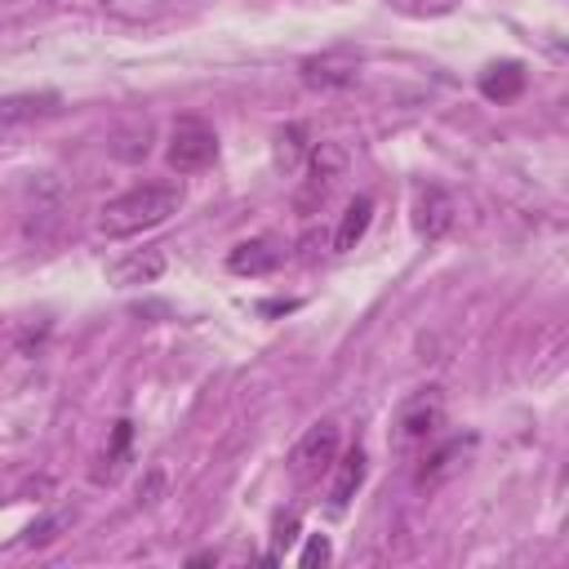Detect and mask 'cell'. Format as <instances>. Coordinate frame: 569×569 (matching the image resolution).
Wrapping results in <instances>:
<instances>
[{
	"instance_id": "cell-1",
	"label": "cell",
	"mask_w": 569,
	"mask_h": 569,
	"mask_svg": "<svg viewBox=\"0 0 569 569\" xmlns=\"http://www.w3.org/2000/svg\"><path fill=\"white\" fill-rule=\"evenodd\" d=\"M182 204V187L178 182H138L120 196H111L102 209H98V236L107 240H129V236H142L160 222H169Z\"/></svg>"
},
{
	"instance_id": "cell-2",
	"label": "cell",
	"mask_w": 569,
	"mask_h": 569,
	"mask_svg": "<svg viewBox=\"0 0 569 569\" xmlns=\"http://www.w3.org/2000/svg\"><path fill=\"white\" fill-rule=\"evenodd\" d=\"M440 427H445V400H440L436 387H427V391H418V396H409L400 405V413L391 422V445L400 453L405 449H422V445H431L440 436Z\"/></svg>"
},
{
	"instance_id": "cell-3",
	"label": "cell",
	"mask_w": 569,
	"mask_h": 569,
	"mask_svg": "<svg viewBox=\"0 0 569 569\" xmlns=\"http://www.w3.org/2000/svg\"><path fill=\"white\" fill-rule=\"evenodd\" d=\"M164 156H169V169H178V173H200V169H209V164L218 160V133H213L204 120H196V116H178L173 129H169Z\"/></svg>"
},
{
	"instance_id": "cell-4",
	"label": "cell",
	"mask_w": 569,
	"mask_h": 569,
	"mask_svg": "<svg viewBox=\"0 0 569 569\" xmlns=\"http://www.w3.org/2000/svg\"><path fill=\"white\" fill-rule=\"evenodd\" d=\"M338 462V422H316L298 436V445L289 449V476L293 485H316L325 471H333Z\"/></svg>"
},
{
	"instance_id": "cell-5",
	"label": "cell",
	"mask_w": 569,
	"mask_h": 569,
	"mask_svg": "<svg viewBox=\"0 0 569 569\" xmlns=\"http://www.w3.org/2000/svg\"><path fill=\"white\" fill-rule=\"evenodd\" d=\"M342 169H347V156H342V147H333V142H320V147H311V160H307V178H302V187H298V196H293L298 213H311V209H320V204L329 200L333 182L342 178Z\"/></svg>"
},
{
	"instance_id": "cell-6",
	"label": "cell",
	"mask_w": 569,
	"mask_h": 569,
	"mask_svg": "<svg viewBox=\"0 0 569 569\" xmlns=\"http://www.w3.org/2000/svg\"><path fill=\"white\" fill-rule=\"evenodd\" d=\"M164 267H169L164 249H160V244H147V249H129L124 258H116V262L107 267V280H111V284H120V289L156 284V280L164 276Z\"/></svg>"
},
{
	"instance_id": "cell-7",
	"label": "cell",
	"mask_w": 569,
	"mask_h": 569,
	"mask_svg": "<svg viewBox=\"0 0 569 569\" xmlns=\"http://www.w3.org/2000/svg\"><path fill=\"white\" fill-rule=\"evenodd\" d=\"M453 227V200L445 187H418L413 196V231L422 240H440Z\"/></svg>"
},
{
	"instance_id": "cell-8",
	"label": "cell",
	"mask_w": 569,
	"mask_h": 569,
	"mask_svg": "<svg viewBox=\"0 0 569 569\" xmlns=\"http://www.w3.org/2000/svg\"><path fill=\"white\" fill-rule=\"evenodd\" d=\"M227 267L236 276H267L271 267H280V244L271 236H258V240H240L231 253H227Z\"/></svg>"
},
{
	"instance_id": "cell-9",
	"label": "cell",
	"mask_w": 569,
	"mask_h": 569,
	"mask_svg": "<svg viewBox=\"0 0 569 569\" xmlns=\"http://www.w3.org/2000/svg\"><path fill=\"white\" fill-rule=\"evenodd\" d=\"M365 471H369V458H365V449H347L338 462H333V485H329V511H342L351 498H356V489L365 485Z\"/></svg>"
},
{
	"instance_id": "cell-10",
	"label": "cell",
	"mask_w": 569,
	"mask_h": 569,
	"mask_svg": "<svg viewBox=\"0 0 569 569\" xmlns=\"http://www.w3.org/2000/svg\"><path fill=\"white\" fill-rule=\"evenodd\" d=\"M302 80L311 89H347V84H356V58H342V53L307 58L302 62Z\"/></svg>"
},
{
	"instance_id": "cell-11",
	"label": "cell",
	"mask_w": 569,
	"mask_h": 569,
	"mask_svg": "<svg viewBox=\"0 0 569 569\" xmlns=\"http://www.w3.org/2000/svg\"><path fill=\"white\" fill-rule=\"evenodd\" d=\"M467 449H471V436H467V440H445L440 449H431V453L422 458V467H418V489H431V485H440L445 476H453V467L462 462Z\"/></svg>"
},
{
	"instance_id": "cell-12",
	"label": "cell",
	"mask_w": 569,
	"mask_h": 569,
	"mask_svg": "<svg viewBox=\"0 0 569 569\" xmlns=\"http://www.w3.org/2000/svg\"><path fill=\"white\" fill-rule=\"evenodd\" d=\"M369 222H373V200H369V196H356V200L347 204V213H342L338 231H333V249H338V253L356 249V244H360V236L369 231Z\"/></svg>"
},
{
	"instance_id": "cell-13",
	"label": "cell",
	"mask_w": 569,
	"mask_h": 569,
	"mask_svg": "<svg viewBox=\"0 0 569 569\" xmlns=\"http://www.w3.org/2000/svg\"><path fill=\"white\" fill-rule=\"evenodd\" d=\"M31 204H27V231L31 236H44V227L40 222H58V209H62V191L49 182V178H36L31 182Z\"/></svg>"
},
{
	"instance_id": "cell-14",
	"label": "cell",
	"mask_w": 569,
	"mask_h": 569,
	"mask_svg": "<svg viewBox=\"0 0 569 569\" xmlns=\"http://www.w3.org/2000/svg\"><path fill=\"white\" fill-rule=\"evenodd\" d=\"M520 89H525V71H520V62H493V67L480 76V93L493 98V102H511Z\"/></svg>"
},
{
	"instance_id": "cell-15",
	"label": "cell",
	"mask_w": 569,
	"mask_h": 569,
	"mask_svg": "<svg viewBox=\"0 0 569 569\" xmlns=\"http://www.w3.org/2000/svg\"><path fill=\"white\" fill-rule=\"evenodd\" d=\"M53 93H13V98H4V107H0V120L4 124H18V120H31V116H40V111H53Z\"/></svg>"
},
{
	"instance_id": "cell-16",
	"label": "cell",
	"mask_w": 569,
	"mask_h": 569,
	"mask_svg": "<svg viewBox=\"0 0 569 569\" xmlns=\"http://www.w3.org/2000/svg\"><path fill=\"white\" fill-rule=\"evenodd\" d=\"M129 436H133V422L120 418V422H116V440H111V449H107V458H102V462H107V476L120 467V458H124V449H129Z\"/></svg>"
},
{
	"instance_id": "cell-17",
	"label": "cell",
	"mask_w": 569,
	"mask_h": 569,
	"mask_svg": "<svg viewBox=\"0 0 569 569\" xmlns=\"http://www.w3.org/2000/svg\"><path fill=\"white\" fill-rule=\"evenodd\" d=\"M62 525H67V516H49V520H40V525H31V529H27V542H31V547H44Z\"/></svg>"
},
{
	"instance_id": "cell-18",
	"label": "cell",
	"mask_w": 569,
	"mask_h": 569,
	"mask_svg": "<svg viewBox=\"0 0 569 569\" xmlns=\"http://www.w3.org/2000/svg\"><path fill=\"white\" fill-rule=\"evenodd\" d=\"M329 556H333V551H329V542H325V538H311V542H307V551L298 556V565H302V569H311V565H325Z\"/></svg>"
},
{
	"instance_id": "cell-19",
	"label": "cell",
	"mask_w": 569,
	"mask_h": 569,
	"mask_svg": "<svg viewBox=\"0 0 569 569\" xmlns=\"http://www.w3.org/2000/svg\"><path fill=\"white\" fill-rule=\"evenodd\" d=\"M298 138H302V129H298V124H289V129L280 133V160H284V164H293V160H298Z\"/></svg>"
},
{
	"instance_id": "cell-20",
	"label": "cell",
	"mask_w": 569,
	"mask_h": 569,
	"mask_svg": "<svg viewBox=\"0 0 569 569\" xmlns=\"http://www.w3.org/2000/svg\"><path fill=\"white\" fill-rule=\"evenodd\" d=\"M160 485H164V476H160V471H151V476L138 485V502H147V507H151V502H156V493H160Z\"/></svg>"
},
{
	"instance_id": "cell-21",
	"label": "cell",
	"mask_w": 569,
	"mask_h": 569,
	"mask_svg": "<svg viewBox=\"0 0 569 569\" xmlns=\"http://www.w3.org/2000/svg\"><path fill=\"white\" fill-rule=\"evenodd\" d=\"M293 529H298V520H293V516L276 520V547H289V542H293Z\"/></svg>"
},
{
	"instance_id": "cell-22",
	"label": "cell",
	"mask_w": 569,
	"mask_h": 569,
	"mask_svg": "<svg viewBox=\"0 0 569 569\" xmlns=\"http://www.w3.org/2000/svg\"><path fill=\"white\" fill-rule=\"evenodd\" d=\"M565 476H569V471H565Z\"/></svg>"
}]
</instances>
